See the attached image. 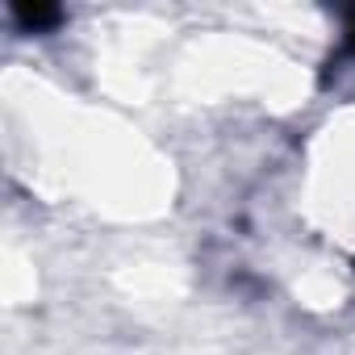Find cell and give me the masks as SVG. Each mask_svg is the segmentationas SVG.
<instances>
[{"instance_id":"cell-1","label":"cell","mask_w":355,"mask_h":355,"mask_svg":"<svg viewBox=\"0 0 355 355\" xmlns=\"http://www.w3.org/2000/svg\"><path fill=\"white\" fill-rule=\"evenodd\" d=\"M17 13V21L26 26V30H46V26H55L59 21V9H46V5H21V9H13Z\"/></svg>"},{"instance_id":"cell-2","label":"cell","mask_w":355,"mask_h":355,"mask_svg":"<svg viewBox=\"0 0 355 355\" xmlns=\"http://www.w3.org/2000/svg\"><path fill=\"white\" fill-rule=\"evenodd\" d=\"M343 51L355 55V9L347 13V30H343Z\"/></svg>"}]
</instances>
